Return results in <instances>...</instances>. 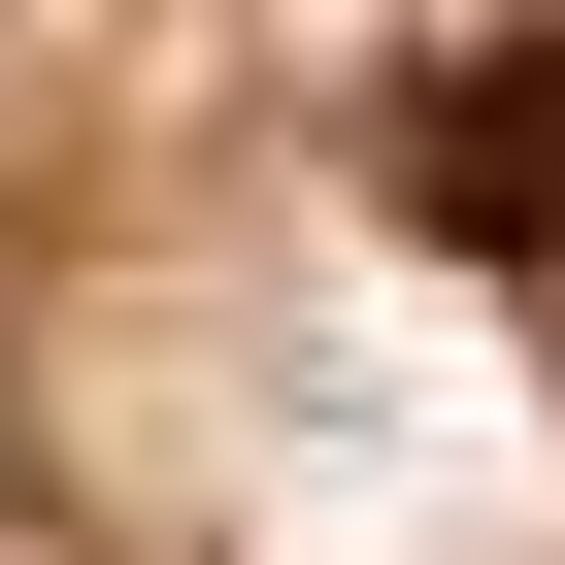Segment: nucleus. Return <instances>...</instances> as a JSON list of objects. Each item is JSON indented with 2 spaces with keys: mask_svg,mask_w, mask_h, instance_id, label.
<instances>
[{
  "mask_svg": "<svg viewBox=\"0 0 565 565\" xmlns=\"http://www.w3.org/2000/svg\"><path fill=\"white\" fill-rule=\"evenodd\" d=\"M466 266H499V300H565V0H532V34H466V67H399V134H366Z\"/></svg>",
  "mask_w": 565,
  "mask_h": 565,
  "instance_id": "1",
  "label": "nucleus"
}]
</instances>
